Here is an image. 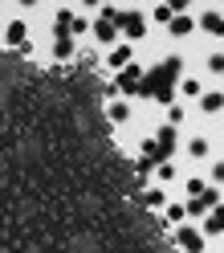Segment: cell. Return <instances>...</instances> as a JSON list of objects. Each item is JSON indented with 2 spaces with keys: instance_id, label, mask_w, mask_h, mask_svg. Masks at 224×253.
I'll return each instance as SVG.
<instances>
[{
  "instance_id": "16",
  "label": "cell",
  "mask_w": 224,
  "mask_h": 253,
  "mask_svg": "<svg viewBox=\"0 0 224 253\" xmlns=\"http://www.w3.org/2000/svg\"><path fill=\"white\" fill-rule=\"evenodd\" d=\"M126 119H131V106H126V102H114V106H110V123H126Z\"/></svg>"
},
{
  "instance_id": "1",
  "label": "cell",
  "mask_w": 224,
  "mask_h": 253,
  "mask_svg": "<svg viewBox=\"0 0 224 253\" xmlns=\"http://www.w3.org/2000/svg\"><path fill=\"white\" fill-rule=\"evenodd\" d=\"M180 70H184V57H167L163 66H155L151 74H143L139 94H147V98H155V102H171L175 98V78H180Z\"/></svg>"
},
{
  "instance_id": "8",
  "label": "cell",
  "mask_w": 224,
  "mask_h": 253,
  "mask_svg": "<svg viewBox=\"0 0 224 253\" xmlns=\"http://www.w3.org/2000/svg\"><path fill=\"white\" fill-rule=\"evenodd\" d=\"M200 25H204V33L224 37V17H220V12H204V17H200Z\"/></svg>"
},
{
  "instance_id": "9",
  "label": "cell",
  "mask_w": 224,
  "mask_h": 253,
  "mask_svg": "<svg viewBox=\"0 0 224 253\" xmlns=\"http://www.w3.org/2000/svg\"><path fill=\"white\" fill-rule=\"evenodd\" d=\"M200 106L208 110V115H216V110L224 106V94H220V90H208V94H200Z\"/></svg>"
},
{
  "instance_id": "5",
  "label": "cell",
  "mask_w": 224,
  "mask_h": 253,
  "mask_svg": "<svg viewBox=\"0 0 224 253\" xmlns=\"http://www.w3.org/2000/svg\"><path fill=\"white\" fill-rule=\"evenodd\" d=\"M171 151H175V126H163V131L155 135V155H159V160H167Z\"/></svg>"
},
{
  "instance_id": "2",
  "label": "cell",
  "mask_w": 224,
  "mask_h": 253,
  "mask_svg": "<svg viewBox=\"0 0 224 253\" xmlns=\"http://www.w3.org/2000/svg\"><path fill=\"white\" fill-rule=\"evenodd\" d=\"M114 25H118L131 41H139L143 33H147V17H143V12H118V21H114Z\"/></svg>"
},
{
  "instance_id": "3",
  "label": "cell",
  "mask_w": 224,
  "mask_h": 253,
  "mask_svg": "<svg viewBox=\"0 0 224 253\" xmlns=\"http://www.w3.org/2000/svg\"><path fill=\"white\" fill-rule=\"evenodd\" d=\"M216 204H220V192H216V188H204L200 196L187 200V212H191V216H204L208 209H216Z\"/></svg>"
},
{
  "instance_id": "14",
  "label": "cell",
  "mask_w": 224,
  "mask_h": 253,
  "mask_svg": "<svg viewBox=\"0 0 224 253\" xmlns=\"http://www.w3.org/2000/svg\"><path fill=\"white\" fill-rule=\"evenodd\" d=\"M204 233H224V209H220V204H216V209H212V216H208V225H204Z\"/></svg>"
},
{
  "instance_id": "7",
  "label": "cell",
  "mask_w": 224,
  "mask_h": 253,
  "mask_svg": "<svg viewBox=\"0 0 224 253\" xmlns=\"http://www.w3.org/2000/svg\"><path fill=\"white\" fill-rule=\"evenodd\" d=\"M90 33L98 37L102 45H110V41H114V33H118V25H114V21H94V25H90Z\"/></svg>"
},
{
  "instance_id": "15",
  "label": "cell",
  "mask_w": 224,
  "mask_h": 253,
  "mask_svg": "<svg viewBox=\"0 0 224 253\" xmlns=\"http://www.w3.org/2000/svg\"><path fill=\"white\" fill-rule=\"evenodd\" d=\"M180 94H187V98H200V78H184V82H180Z\"/></svg>"
},
{
  "instance_id": "25",
  "label": "cell",
  "mask_w": 224,
  "mask_h": 253,
  "mask_svg": "<svg viewBox=\"0 0 224 253\" xmlns=\"http://www.w3.org/2000/svg\"><path fill=\"white\" fill-rule=\"evenodd\" d=\"M21 4H25V8H33V4H37V0H21Z\"/></svg>"
},
{
  "instance_id": "12",
  "label": "cell",
  "mask_w": 224,
  "mask_h": 253,
  "mask_svg": "<svg viewBox=\"0 0 224 253\" xmlns=\"http://www.w3.org/2000/svg\"><path fill=\"white\" fill-rule=\"evenodd\" d=\"M25 33H29V25H25V21H12L8 33H4V41H8V45H25Z\"/></svg>"
},
{
  "instance_id": "10",
  "label": "cell",
  "mask_w": 224,
  "mask_h": 253,
  "mask_svg": "<svg viewBox=\"0 0 224 253\" xmlns=\"http://www.w3.org/2000/svg\"><path fill=\"white\" fill-rule=\"evenodd\" d=\"M171 37H187L191 33V29H196V21H191V17H171Z\"/></svg>"
},
{
  "instance_id": "21",
  "label": "cell",
  "mask_w": 224,
  "mask_h": 253,
  "mask_svg": "<svg viewBox=\"0 0 224 253\" xmlns=\"http://www.w3.org/2000/svg\"><path fill=\"white\" fill-rule=\"evenodd\" d=\"M204 188H208L204 180H187V192H191V196H200V192H204Z\"/></svg>"
},
{
  "instance_id": "4",
  "label": "cell",
  "mask_w": 224,
  "mask_h": 253,
  "mask_svg": "<svg viewBox=\"0 0 224 253\" xmlns=\"http://www.w3.org/2000/svg\"><path fill=\"white\" fill-rule=\"evenodd\" d=\"M118 90H126V94H135L139 86H143V70L135 66V61H131V66H126V70H118V82H114Z\"/></svg>"
},
{
  "instance_id": "22",
  "label": "cell",
  "mask_w": 224,
  "mask_h": 253,
  "mask_svg": "<svg viewBox=\"0 0 224 253\" xmlns=\"http://www.w3.org/2000/svg\"><path fill=\"white\" fill-rule=\"evenodd\" d=\"M208 66H212L216 74H224V53H216V57H208Z\"/></svg>"
},
{
  "instance_id": "13",
  "label": "cell",
  "mask_w": 224,
  "mask_h": 253,
  "mask_svg": "<svg viewBox=\"0 0 224 253\" xmlns=\"http://www.w3.org/2000/svg\"><path fill=\"white\" fill-rule=\"evenodd\" d=\"M131 61H135V57H131V45H118V49L110 53V66H114V70H126Z\"/></svg>"
},
{
  "instance_id": "11",
  "label": "cell",
  "mask_w": 224,
  "mask_h": 253,
  "mask_svg": "<svg viewBox=\"0 0 224 253\" xmlns=\"http://www.w3.org/2000/svg\"><path fill=\"white\" fill-rule=\"evenodd\" d=\"M74 53V41H70V33H57V41H53V57L57 61H66Z\"/></svg>"
},
{
  "instance_id": "17",
  "label": "cell",
  "mask_w": 224,
  "mask_h": 253,
  "mask_svg": "<svg viewBox=\"0 0 224 253\" xmlns=\"http://www.w3.org/2000/svg\"><path fill=\"white\" fill-rule=\"evenodd\" d=\"M187 155H191V160H204V155H208V139H191V143H187Z\"/></svg>"
},
{
  "instance_id": "24",
  "label": "cell",
  "mask_w": 224,
  "mask_h": 253,
  "mask_svg": "<svg viewBox=\"0 0 224 253\" xmlns=\"http://www.w3.org/2000/svg\"><path fill=\"white\" fill-rule=\"evenodd\" d=\"M82 4H86V8H98V4H102V0H82Z\"/></svg>"
},
{
  "instance_id": "18",
  "label": "cell",
  "mask_w": 224,
  "mask_h": 253,
  "mask_svg": "<svg viewBox=\"0 0 224 253\" xmlns=\"http://www.w3.org/2000/svg\"><path fill=\"white\" fill-rule=\"evenodd\" d=\"M171 17H175V8L159 0V8H155V21H159V25H171Z\"/></svg>"
},
{
  "instance_id": "23",
  "label": "cell",
  "mask_w": 224,
  "mask_h": 253,
  "mask_svg": "<svg viewBox=\"0 0 224 253\" xmlns=\"http://www.w3.org/2000/svg\"><path fill=\"white\" fill-rule=\"evenodd\" d=\"M212 180H216V184H224V164H216V168H212Z\"/></svg>"
},
{
  "instance_id": "6",
  "label": "cell",
  "mask_w": 224,
  "mask_h": 253,
  "mask_svg": "<svg viewBox=\"0 0 224 253\" xmlns=\"http://www.w3.org/2000/svg\"><path fill=\"white\" fill-rule=\"evenodd\" d=\"M180 249H184V253H204V233L180 229Z\"/></svg>"
},
{
  "instance_id": "20",
  "label": "cell",
  "mask_w": 224,
  "mask_h": 253,
  "mask_svg": "<svg viewBox=\"0 0 224 253\" xmlns=\"http://www.w3.org/2000/svg\"><path fill=\"white\" fill-rule=\"evenodd\" d=\"M159 180H163V184H167V180H175V168H171V164H163V160H159Z\"/></svg>"
},
{
  "instance_id": "19",
  "label": "cell",
  "mask_w": 224,
  "mask_h": 253,
  "mask_svg": "<svg viewBox=\"0 0 224 253\" xmlns=\"http://www.w3.org/2000/svg\"><path fill=\"white\" fill-rule=\"evenodd\" d=\"M184 212H187V209H180V204H167V220H171V225H180Z\"/></svg>"
}]
</instances>
